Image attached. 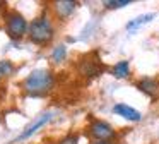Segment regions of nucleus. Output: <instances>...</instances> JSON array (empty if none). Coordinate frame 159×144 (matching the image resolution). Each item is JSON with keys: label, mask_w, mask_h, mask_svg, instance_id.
Masks as SVG:
<instances>
[{"label": "nucleus", "mask_w": 159, "mask_h": 144, "mask_svg": "<svg viewBox=\"0 0 159 144\" xmlns=\"http://www.w3.org/2000/svg\"><path fill=\"white\" fill-rule=\"evenodd\" d=\"M53 88V75L46 69H36L26 77L24 89L31 96H43Z\"/></svg>", "instance_id": "obj_1"}, {"label": "nucleus", "mask_w": 159, "mask_h": 144, "mask_svg": "<svg viewBox=\"0 0 159 144\" xmlns=\"http://www.w3.org/2000/svg\"><path fill=\"white\" fill-rule=\"evenodd\" d=\"M53 38V27L46 17H38L29 24V40L36 45H46Z\"/></svg>", "instance_id": "obj_2"}, {"label": "nucleus", "mask_w": 159, "mask_h": 144, "mask_svg": "<svg viewBox=\"0 0 159 144\" xmlns=\"http://www.w3.org/2000/svg\"><path fill=\"white\" fill-rule=\"evenodd\" d=\"M5 24H7V33L11 34V38H16V40L21 38V36H24V34L29 31L26 19L21 16V14H17V12L7 14Z\"/></svg>", "instance_id": "obj_3"}, {"label": "nucleus", "mask_w": 159, "mask_h": 144, "mask_svg": "<svg viewBox=\"0 0 159 144\" xmlns=\"http://www.w3.org/2000/svg\"><path fill=\"white\" fill-rule=\"evenodd\" d=\"M89 132H91V136H93L94 139H98L99 142L101 141L108 142L110 139L115 137V130L111 129V125L106 122H103V120H94L89 127Z\"/></svg>", "instance_id": "obj_4"}, {"label": "nucleus", "mask_w": 159, "mask_h": 144, "mask_svg": "<svg viewBox=\"0 0 159 144\" xmlns=\"http://www.w3.org/2000/svg\"><path fill=\"white\" fill-rule=\"evenodd\" d=\"M50 118H52V112H46V113H43V115H39L38 118L34 120V122L31 123V125H28L24 130H22V134L17 137V142H21V141H24V139H28L29 136H33L34 132H38L41 127H45L46 123L50 122Z\"/></svg>", "instance_id": "obj_5"}, {"label": "nucleus", "mask_w": 159, "mask_h": 144, "mask_svg": "<svg viewBox=\"0 0 159 144\" xmlns=\"http://www.w3.org/2000/svg\"><path fill=\"white\" fill-rule=\"evenodd\" d=\"M113 112L116 113V115L123 117L125 120H130V122H139V120L142 118L140 112H137L135 108L125 105V103H116V105L113 106Z\"/></svg>", "instance_id": "obj_6"}, {"label": "nucleus", "mask_w": 159, "mask_h": 144, "mask_svg": "<svg viewBox=\"0 0 159 144\" xmlns=\"http://www.w3.org/2000/svg\"><path fill=\"white\" fill-rule=\"evenodd\" d=\"M75 7H77V2H74V0H58V2L53 3L55 14L62 21H65L67 17H70V14L75 10Z\"/></svg>", "instance_id": "obj_7"}, {"label": "nucleus", "mask_w": 159, "mask_h": 144, "mask_svg": "<svg viewBox=\"0 0 159 144\" xmlns=\"http://www.w3.org/2000/svg\"><path fill=\"white\" fill-rule=\"evenodd\" d=\"M137 88L142 93H145L147 96H156V93H157V81L152 77H144L137 82Z\"/></svg>", "instance_id": "obj_8"}, {"label": "nucleus", "mask_w": 159, "mask_h": 144, "mask_svg": "<svg viewBox=\"0 0 159 144\" xmlns=\"http://www.w3.org/2000/svg\"><path fill=\"white\" fill-rule=\"evenodd\" d=\"M103 70V67L99 65V62L96 60H84L80 64V72L84 75H89V77H94V75H99V72Z\"/></svg>", "instance_id": "obj_9"}, {"label": "nucleus", "mask_w": 159, "mask_h": 144, "mask_svg": "<svg viewBox=\"0 0 159 144\" xmlns=\"http://www.w3.org/2000/svg\"><path fill=\"white\" fill-rule=\"evenodd\" d=\"M154 17H156L154 14H142V16H139V17H135V19H132L130 22H127V29H128V31H135L137 27L144 26V24H147V22H151Z\"/></svg>", "instance_id": "obj_10"}, {"label": "nucleus", "mask_w": 159, "mask_h": 144, "mask_svg": "<svg viewBox=\"0 0 159 144\" xmlns=\"http://www.w3.org/2000/svg\"><path fill=\"white\" fill-rule=\"evenodd\" d=\"M111 72H113L115 77L123 79V77H127V75L130 74V64H128L127 60H121V62H118V64L113 65V70Z\"/></svg>", "instance_id": "obj_11"}, {"label": "nucleus", "mask_w": 159, "mask_h": 144, "mask_svg": "<svg viewBox=\"0 0 159 144\" xmlns=\"http://www.w3.org/2000/svg\"><path fill=\"white\" fill-rule=\"evenodd\" d=\"M14 69L16 67L11 60H0V79H5L9 75H12Z\"/></svg>", "instance_id": "obj_12"}, {"label": "nucleus", "mask_w": 159, "mask_h": 144, "mask_svg": "<svg viewBox=\"0 0 159 144\" xmlns=\"http://www.w3.org/2000/svg\"><path fill=\"white\" fill-rule=\"evenodd\" d=\"M65 57H67V46H65V45H58V46L52 51V60L55 62V64L63 62V60H65Z\"/></svg>", "instance_id": "obj_13"}, {"label": "nucleus", "mask_w": 159, "mask_h": 144, "mask_svg": "<svg viewBox=\"0 0 159 144\" xmlns=\"http://www.w3.org/2000/svg\"><path fill=\"white\" fill-rule=\"evenodd\" d=\"M130 0H106L104 2V7L106 9H121L125 5H130Z\"/></svg>", "instance_id": "obj_14"}, {"label": "nucleus", "mask_w": 159, "mask_h": 144, "mask_svg": "<svg viewBox=\"0 0 159 144\" xmlns=\"http://www.w3.org/2000/svg\"><path fill=\"white\" fill-rule=\"evenodd\" d=\"M77 142H79V137H77V136H74V134H72V136L63 137V139L60 141L58 144H77Z\"/></svg>", "instance_id": "obj_15"}, {"label": "nucleus", "mask_w": 159, "mask_h": 144, "mask_svg": "<svg viewBox=\"0 0 159 144\" xmlns=\"http://www.w3.org/2000/svg\"><path fill=\"white\" fill-rule=\"evenodd\" d=\"M96 144H110V142H104V141H101V142H96Z\"/></svg>", "instance_id": "obj_16"}]
</instances>
